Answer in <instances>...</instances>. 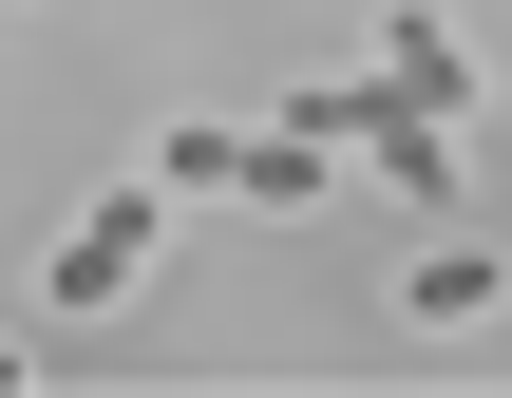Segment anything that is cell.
<instances>
[{
	"mask_svg": "<svg viewBox=\"0 0 512 398\" xmlns=\"http://www.w3.org/2000/svg\"><path fill=\"white\" fill-rule=\"evenodd\" d=\"M152 247H171V190H152V171H114V190L57 228V304H133V285H152Z\"/></svg>",
	"mask_w": 512,
	"mask_h": 398,
	"instance_id": "1",
	"label": "cell"
},
{
	"mask_svg": "<svg viewBox=\"0 0 512 398\" xmlns=\"http://www.w3.org/2000/svg\"><path fill=\"white\" fill-rule=\"evenodd\" d=\"M380 95H418V114H475V38H456L437 0H399V19H380Z\"/></svg>",
	"mask_w": 512,
	"mask_h": 398,
	"instance_id": "2",
	"label": "cell"
},
{
	"mask_svg": "<svg viewBox=\"0 0 512 398\" xmlns=\"http://www.w3.org/2000/svg\"><path fill=\"white\" fill-rule=\"evenodd\" d=\"M494 285H512V247H475V228L399 266V304H418V323H494Z\"/></svg>",
	"mask_w": 512,
	"mask_h": 398,
	"instance_id": "3",
	"label": "cell"
}]
</instances>
